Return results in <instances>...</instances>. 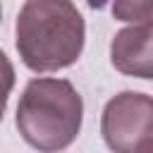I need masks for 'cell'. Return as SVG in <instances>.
<instances>
[{
  "label": "cell",
  "mask_w": 153,
  "mask_h": 153,
  "mask_svg": "<svg viewBox=\"0 0 153 153\" xmlns=\"http://www.w3.org/2000/svg\"><path fill=\"white\" fill-rule=\"evenodd\" d=\"M153 26L151 24H134L129 29H122L115 33L110 45V60L115 69L151 79L153 76Z\"/></svg>",
  "instance_id": "4"
},
{
  "label": "cell",
  "mask_w": 153,
  "mask_h": 153,
  "mask_svg": "<svg viewBox=\"0 0 153 153\" xmlns=\"http://www.w3.org/2000/svg\"><path fill=\"white\" fill-rule=\"evenodd\" d=\"M0 14H2V10H0Z\"/></svg>",
  "instance_id": "7"
},
{
  "label": "cell",
  "mask_w": 153,
  "mask_h": 153,
  "mask_svg": "<svg viewBox=\"0 0 153 153\" xmlns=\"http://www.w3.org/2000/svg\"><path fill=\"white\" fill-rule=\"evenodd\" d=\"M84 103L67 79H31L17 105V129L43 153L67 148L81 129Z\"/></svg>",
  "instance_id": "2"
},
{
  "label": "cell",
  "mask_w": 153,
  "mask_h": 153,
  "mask_svg": "<svg viewBox=\"0 0 153 153\" xmlns=\"http://www.w3.org/2000/svg\"><path fill=\"white\" fill-rule=\"evenodd\" d=\"M12 86H14V67H12L10 57L0 50V120L7 108V98L12 93Z\"/></svg>",
  "instance_id": "6"
},
{
  "label": "cell",
  "mask_w": 153,
  "mask_h": 153,
  "mask_svg": "<svg viewBox=\"0 0 153 153\" xmlns=\"http://www.w3.org/2000/svg\"><path fill=\"white\" fill-rule=\"evenodd\" d=\"M84 17L67 0H29L17 17V50L33 72H57L84 50Z\"/></svg>",
  "instance_id": "1"
},
{
  "label": "cell",
  "mask_w": 153,
  "mask_h": 153,
  "mask_svg": "<svg viewBox=\"0 0 153 153\" xmlns=\"http://www.w3.org/2000/svg\"><path fill=\"white\" fill-rule=\"evenodd\" d=\"M112 12L122 22H136V24H151L153 17V2L141 0V2H117Z\"/></svg>",
  "instance_id": "5"
},
{
  "label": "cell",
  "mask_w": 153,
  "mask_h": 153,
  "mask_svg": "<svg viewBox=\"0 0 153 153\" xmlns=\"http://www.w3.org/2000/svg\"><path fill=\"white\" fill-rule=\"evenodd\" d=\"M100 131L112 153H151L153 146V103L151 96L122 91L108 100Z\"/></svg>",
  "instance_id": "3"
}]
</instances>
